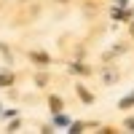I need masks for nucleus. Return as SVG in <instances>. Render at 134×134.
<instances>
[{"instance_id": "nucleus-1", "label": "nucleus", "mask_w": 134, "mask_h": 134, "mask_svg": "<svg viewBox=\"0 0 134 134\" xmlns=\"http://www.w3.org/2000/svg\"><path fill=\"white\" fill-rule=\"evenodd\" d=\"M11 83H14V75H11L8 70H3L0 72V86H11Z\"/></svg>"}, {"instance_id": "nucleus-2", "label": "nucleus", "mask_w": 134, "mask_h": 134, "mask_svg": "<svg viewBox=\"0 0 134 134\" xmlns=\"http://www.w3.org/2000/svg\"><path fill=\"white\" fill-rule=\"evenodd\" d=\"M30 57L35 59V62H40V64H48V54H40V51H32Z\"/></svg>"}, {"instance_id": "nucleus-3", "label": "nucleus", "mask_w": 134, "mask_h": 134, "mask_svg": "<svg viewBox=\"0 0 134 134\" xmlns=\"http://www.w3.org/2000/svg\"><path fill=\"white\" fill-rule=\"evenodd\" d=\"M48 105H51L54 113H59V110H62V99H59V97H51V99H48Z\"/></svg>"}, {"instance_id": "nucleus-4", "label": "nucleus", "mask_w": 134, "mask_h": 134, "mask_svg": "<svg viewBox=\"0 0 134 134\" xmlns=\"http://www.w3.org/2000/svg\"><path fill=\"white\" fill-rule=\"evenodd\" d=\"M78 94H81V99H83V102H94V97L88 94V91H86L83 86H78Z\"/></svg>"}, {"instance_id": "nucleus-5", "label": "nucleus", "mask_w": 134, "mask_h": 134, "mask_svg": "<svg viewBox=\"0 0 134 134\" xmlns=\"http://www.w3.org/2000/svg\"><path fill=\"white\" fill-rule=\"evenodd\" d=\"M131 105H134V94L126 97V99H121V107H131Z\"/></svg>"}, {"instance_id": "nucleus-6", "label": "nucleus", "mask_w": 134, "mask_h": 134, "mask_svg": "<svg viewBox=\"0 0 134 134\" xmlns=\"http://www.w3.org/2000/svg\"><path fill=\"white\" fill-rule=\"evenodd\" d=\"M126 129H131V131H134V118H129V121H126Z\"/></svg>"}, {"instance_id": "nucleus-7", "label": "nucleus", "mask_w": 134, "mask_h": 134, "mask_svg": "<svg viewBox=\"0 0 134 134\" xmlns=\"http://www.w3.org/2000/svg\"><path fill=\"white\" fill-rule=\"evenodd\" d=\"M62 3H64V0H62Z\"/></svg>"}]
</instances>
